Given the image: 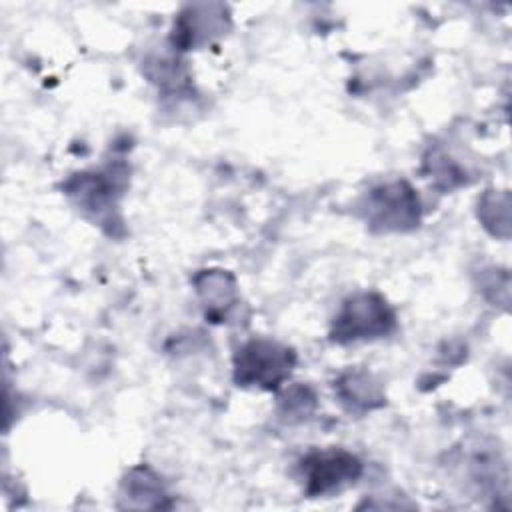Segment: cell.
<instances>
[{"mask_svg":"<svg viewBox=\"0 0 512 512\" xmlns=\"http://www.w3.org/2000/svg\"><path fill=\"white\" fill-rule=\"evenodd\" d=\"M396 324L394 312L386 300L374 292L350 296L334 318L332 340L346 344L388 334Z\"/></svg>","mask_w":512,"mask_h":512,"instance_id":"6da1fadb","label":"cell"},{"mask_svg":"<svg viewBox=\"0 0 512 512\" xmlns=\"http://www.w3.org/2000/svg\"><path fill=\"white\" fill-rule=\"evenodd\" d=\"M294 352L272 340H252L244 344L234 360L236 382L242 386L276 388L288 378L294 366Z\"/></svg>","mask_w":512,"mask_h":512,"instance_id":"7a4b0ae2","label":"cell"},{"mask_svg":"<svg viewBox=\"0 0 512 512\" xmlns=\"http://www.w3.org/2000/svg\"><path fill=\"white\" fill-rule=\"evenodd\" d=\"M300 470L304 478V492L314 498L354 482L362 472V464L346 450H324L308 454L300 462Z\"/></svg>","mask_w":512,"mask_h":512,"instance_id":"3957f363","label":"cell"},{"mask_svg":"<svg viewBox=\"0 0 512 512\" xmlns=\"http://www.w3.org/2000/svg\"><path fill=\"white\" fill-rule=\"evenodd\" d=\"M368 220L380 230H406L418 222V196L406 182L384 184L368 196Z\"/></svg>","mask_w":512,"mask_h":512,"instance_id":"277c9868","label":"cell"},{"mask_svg":"<svg viewBox=\"0 0 512 512\" xmlns=\"http://www.w3.org/2000/svg\"><path fill=\"white\" fill-rule=\"evenodd\" d=\"M124 492L128 500L126 506H136V508H164V492L162 486L158 484V478L146 470V468H136L128 474L124 482Z\"/></svg>","mask_w":512,"mask_h":512,"instance_id":"5b68a950","label":"cell"},{"mask_svg":"<svg viewBox=\"0 0 512 512\" xmlns=\"http://www.w3.org/2000/svg\"><path fill=\"white\" fill-rule=\"evenodd\" d=\"M196 288L200 298L210 308V316L232 306L234 300V280L222 270H206L196 276Z\"/></svg>","mask_w":512,"mask_h":512,"instance_id":"8992f818","label":"cell"},{"mask_svg":"<svg viewBox=\"0 0 512 512\" xmlns=\"http://www.w3.org/2000/svg\"><path fill=\"white\" fill-rule=\"evenodd\" d=\"M338 392L344 402L354 408H376L384 404L380 386L366 372H350L338 382Z\"/></svg>","mask_w":512,"mask_h":512,"instance_id":"52a82bcc","label":"cell"}]
</instances>
